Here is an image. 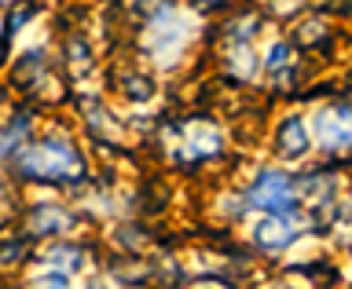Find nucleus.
<instances>
[{
  "label": "nucleus",
  "mask_w": 352,
  "mask_h": 289,
  "mask_svg": "<svg viewBox=\"0 0 352 289\" xmlns=\"http://www.w3.org/2000/svg\"><path fill=\"white\" fill-rule=\"evenodd\" d=\"M257 242L264 249H283L294 242V231H286V216H268L257 227Z\"/></svg>",
  "instance_id": "5"
},
{
  "label": "nucleus",
  "mask_w": 352,
  "mask_h": 289,
  "mask_svg": "<svg viewBox=\"0 0 352 289\" xmlns=\"http://www.w3.org/2000/svg\"><path fill=\"white\" fill-rule=\"evenodd\" d=\"M0 103H4V84H0Z\"/></svg>",
  "instance_id": "8"
},
{
  "label": "nucleus",
  "mask_w": 352,
  "mask_h": 289,
  "mask_svg": "<svg viewBox=\"0 0 352 289\" xmlns=\"http://www.w3.org/2000/svg\"><path fill=\"white\" fill-rule=\"evenodd\" d=\"M316 136L323 150H349L352 147V110L349 106H330L316 114Z\"/></svg>",
  "instance_id": "2"
},
{
  "label": "nucleus",
  "mask_w": 352,
  "mask_h": 289,
  "mask_svg": "<svg viewBox=\"0 0 352 289\" xmlns=\"http://www.w3.org/2000/svg\"><path fill=\"white\" fill-rule=\"evenodd\" d=\"M70 224H74L70 209H66V205H55V202L33 205L30 216H26V227H30L33 238H55V235H63V231H70Z\"/></svg>",
  "instance_id": "3"
},
{
  "label": "nucleus",
  "mask_w": 352,
  "mask_h": 289,
  "mask_svg": "<svg viewBox=\"0 0 352 289\" xmlns=\"http://www.w3.org/2000/svg\"><path fill=\"white\" fill-rule=\"evenodd\" d=\"M250 202L264 209L268 216H290L294 213V180L283 172H261L253 183Z\"/></svg>",
  "instance_id": "1"
},
{
  "label": "nucleus",
  "mask_w": 352,
  "mask_h": 289,
  "mask_svg": "<svg viewBox=\"0 0 352 289\" xmlns=\"http://www.w3.org/2000/svg\"><path fill=\"white\" fill-rule=\"evenodd\" d=\"M286 55H290V44H275V48L268 51V70H279V66H286Z\"/></svg>",
  "instance_id": "6"
},
{
  "label": "nucleus",
  "mask_w": 352,
  "mask_h": 289,
  "mask_svg": "<svg viewBox=\"0 0 352 289\" xmlns=\"http://www.w3.org/2000/svg\"><path fill=\"white\" fill-rule=\"evenodd\" d=\"M92 289H107V286H92Z\"/></svg>",
  "instance_id": "9"
},
{
  "label": "nucleus",
  "mask_w": 352,
  "mask_h": 289,
  "mask_svg": "<svg viewBox=\"0 0 352 289\" xmlns=\"http://www.w3.org/2000/svg\"><path fill=\"white\" fill-rule=\"evenodd\" d=\"M279 150L286 158H301L308 150V132H305V121L301 117H286L283 128H279Z\"/></svg>",
  "instance_id": "4"
},
{
  "label": "nucleus",
  "mask_w": 352,
  "mask_h": 289,
  "mask_svg": "<svg viewBox=\"0 0 352 289\" xmlns=\"http://www.w3.org/2000/svg\"><path fill=\"white\" fill-rule=\"evenodd\" d=\"M30 289H70V282H66L63 275H44V279H37Z\"/></svg>",
  "instance_id": "7"
}]
</instances>
